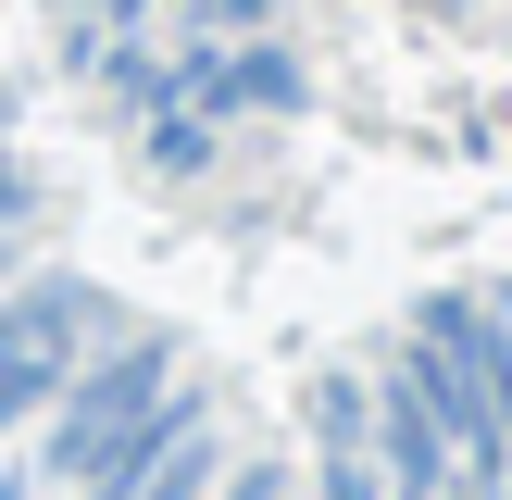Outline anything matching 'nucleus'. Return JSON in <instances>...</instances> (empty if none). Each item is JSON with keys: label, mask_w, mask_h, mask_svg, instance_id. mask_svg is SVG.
<instances>
[{"label": "nucleus", "mask_w": 512, "mask_h": 500, "mask_svg": "<svg viewBox=\"0 0 512 500\" xmlns=\"http://www.w3.org/2000/svg\"><path fill=\"white\" fill-rule=\"evenodd\" d=\"M150 400H163V338H138L125 363H100L88 388L63 400V438H50V463H63V475H100L125 438H138V413H150Z\"/></svg>", "instance_id": "f257e3e1"}, {"label": "nucleus", "mask_w": 512, "mask_h": 500, "mask_svg": "<svg viewBox=\"0 0 512 500\" xmlns=\"http://www.w3.org/2000/svg\"><path fill=\"white\" fill-rule=\"evenodd\" d=\"M425 350L463 375V400L488 413V438H512V300H463V288H438V300H425Z\"/></svg>", "instance_id": "f03ea898"}, {"label": "nucleus", "mask_w": 512, "mask_h": 500, "mask_svg": "<svg viewBox=\"0 0 512 500\" xmlns=\"http://www.w3.org/2000/svg\"><path fill=\"white\" fill-rule=\"evenodd\" d=\"M313 438H325V500H400L388 450H375V400L350 388V375L313 388Z\"/></svg>", "instance_id": "7ed1b4c3"}, {"label": "nucleus", "mask_w": 512, "mask_h": 500, "mask_svg": "<svg viewBox=\"0 0 512 500\" xmlns=\"http://www.w3.org/2000/svg\"><path fill=\"white\" fill-rule=\"evenodd\" d=\"M150 150H163V163H175V175H188V163H200V150H213V125H200V100H175V113H163V138H150Z\"/></svg>", "instance_id": "20e7f679"}, {"label": "nucleus", "mask_w": 512, "mask_h": 500, "mask_svg": "<svg viewBox=\"0 0 512 500\" xmlns=\"http://www.w3.org/2000/svg\"><path fill=\"white\" fill-rule=\"evenodd\" d=\"M13 213H25V175H13V163H0V225H13Z\"/></svg>", "instance_id": "39448f33"}]
</instances>
